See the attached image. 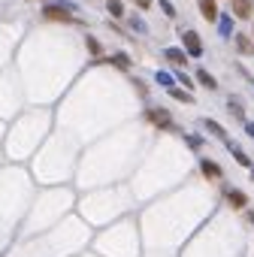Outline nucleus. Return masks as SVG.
I'll return each instance as SVG.
<instances>
[{
    "label": "nucleus",
    "mask_w": 254,
    "mask_h": 257,
    "mask_svg": "<svg viewBox=\"0 0 254 257\" xmlns=\"http://www.w3.org/2000/svg\"><path fill=\"white\" fill-rule=\"evenodd\" d=\"M245 133H248V136H254V121H245Z\"/></svg>",
    "instance_id": "nucleus-24"
},
{
    "label": "nucleus",
    "mask_w": 254,
    "mask_h": 257,
    "mask_svg": "<svg viewBox=\"0 0 254 257\" xmlns=\"http://www.w3.org/2000/svg\"><path fill=\"white\" fill-rule=\"evenodd\" d=\"M178 82H181V85H185V88H188V91H191V88H194V82H191V76H185V73H178Z\"/></svg>",
    "instance_id": "nucleus-22"
},
{
    "label": "nucleus",
    "mask_w": 254,
    "mask_h": 257,
    "mask_svg": "<svg viewBox=\"0 0 254 257\" xmlns=\"http://www.w3.org/2000/svg\"><path fill=\"white\" fill-rule=\"evenodd\" d=\"M85 46H88V52H91V55H97V58L103 55V49H100V43L94 40V36H85Z\"/></svg>",
    "instance_id": "nucleus-17"
},
{
    "label": "nucleus",
    "mask_w": 254,
    "mask_h": 257,
    "mask_svg": "<svg viewBox=\"0 0 254 257\" xmlns=\"http://www.w3.org/2000/svg\"><path fill=\"white\" fill-rule=\"evenodd\" d=\"M73 6L70 3H49V6H43V18H49V21H76L73 18V12H70Z\"/></svg>",
    "instance_id": "nucleus-1"
},
{
    "label": "nucleus",
    "mask_w": 254,
    "mask_h": 257,
    "mask_svg": "<svg viewBox=\"0 0 254 257\" xmlns=\"http://www.w3.org/2000/svg\"><path fill=\"white\" fill-rule=\"evenodd\" d=\"M106 61H109V64H115L118 70H130V67H133V64H130V58H127L124 52H115V55H109Z\"/></svg>",
    "instance_id": "nucleus-12"
},
{
    "label": "nucleus",
    "mask_w": 254,
    "mask_h": 257,
    "mask_svg": "<svg viewBox=\"0 0 254 257\" xmlns=\"http://www.w3.org/2000/svg\"><path fill=\"white\" fill-rule=\"evenodd\" d=\"M224 200H227V206H230L233 212L248 209V194H245V191H239V188H224Z\"/></svg>",
    "instance_id": "nucleus-3"
},
{
    "label": "nucleus",
    "mask_w": 254,
    "mask_h": 257,
    "mask_svg": "<svg viewBox=\"0 0 254 257\" xmlns=\"http://www.w3.org/2000/svg\"><path fill=\"white\" fill-rule=\"evenodd\" d=\"M130 27H133V30H139V33H145V30H149V27H145L139 18H130Z\"/></svg>",
    "instance_id": "nucleus-21"
},
{
    "label": "nucleus",
    "mask_w": 254,
    "mask_h": 257,
    "mask_svg": "<svg viewBox=\"0 0 254 257\" xmlns=\"http://www.w3.org/2000/svg\"><path fill=\"white\" fill-rule=\"evenodd\" d=\"M227 109H230V115H236V118L245 124V112H242V106H239V100H236V97H230V100H227Z\"/></svg>",
    "instance_id": "nucleus-15"
},
{
    "label": "nucleus",
    "mask_w": 254,
    "mask_h": 257,
    "mask_svg": "<svg viewBox=\"0 0 254 257\" xmlns=\"http://www.w3.org/2000/svg\"><path fill=\"white\" fill-rule=\"evenodd\" d=\"M218 24H221V36H230V27H233V15H218Z\"/></svg>",
    "instance_id": "nucleus-16"
},
{
    "label": "nucleus",
    "mask_w": 254,
    "mask_h": 257,
    "mask_svg": "<svg viewBox=\"0 0 254 257\" xmlns=\"http://www.w3.org/2000/svg\"><path fill=\"white\" fill-rule=\"evenodd\" d=\"M197 82H200L203 88H209V91H218V79L212 76L209 70H197Z\"/></svg>",
    "instance_id": "nucleus-9"
},
{
    "label": "nucleus",
    "mask_w": 254,
    "mask_h": 257,
    "mask_svg": "<svg viewBox=\"0 0 254 257\" xmlns=\"http://www.w3.org/2000/svg\"><path fill=\"white\" fill-rule=\"evenodd\" d=\"M133 3H136L139 9H149V6H152V0H133Z\"/></svg>",
    "instance_id": "nucleus-23"
},
{
    "label": "nucleus",
    "mask_w": 254,
    "mask_h": 257,
    "mask_svg": "<svg viewBox=\"0 0 254 257\" xmlns=\"http://www.w3.org/2000/svg\"><path fill=\"white\" fill-rule=\"evenodd\" d=\"M161 9H164V15H167V18H175V6L169 3V0H161Z\"/></svg>",
    "instance_id": "nucleus-18"
},
{
    "label": "nucleus",
    "mask_w": 254,
    "mask_h": 257,
    "mask_svg": "<svg viewBox=\"0 0 254 257\" xmlns=\"http://www.w3.org/2000/svg\"><path fill=\"white\" fill-rule=\"evenodd\" d=\"M181 43H185L188 58H200V55H203V43H200L197 30H181Z\"/></svg>",
    "instance_id": "nucleus-4"
},
{
    "label": "nucleus",
    "mask_w": 254,
    "mask_h": 257,
    "mask_svg": "<svg viewBox=\"0 0 254 257\" xmlns=\"http://www.w3.org/2000/svg\"><path fill=\"white\" fill-rule=\"evenodd\" d=\"M251 178H254V164H251Z\"/></svg>",
    "instance_id": "nucleus-25"
},
{
    "label": "nucleus",
    "mask_w": 254,
    "mask_h": 257,
    "mask_svg": "<svg viewBox=\"0 0 254 257\" xmlns=\"http://www.w3.org/2000/svg\"><path fill=\"white\" fill-rule=\"evenodd\" d=\"M164 58H167L169 64H178V67H185V64H188V52H185V49H167Z\"/></svg>",
    "instance_id": "nucleus-8"
},
{
    "label": "nucleus",
    "mask_w": 254,
    "mask_h": 257,
    "mask_svg": "<svg viewBox=\"0 0 254 257\" xmlns=\"http://www.w3.org/2000/svg\"><path fill=\"white\" fill-rule=\"evenodd\" d=\"M251 12H254V0H230V15L251 18Z\"/></svg>",
    "instance_id": "nucleus-6"
},
{
    "label": "nucleus",
    "mask_w": 254,
    "mask_h": 257,
    "mask_svg": "<svg viewBox=\"0 0 254 257\" xmlns=\"http://www.w3.org/2000/svg\"><path fill=\"white\" fill-rule=\"evenodd\" d=\"M197 6H200V15H203L206 21H218V15H221L215 0H197Z\"/></svg>",
    "instance_id": "nucleus-7"
},
{
    "label": "nucleus",
    "mask_w": 254,
    "mask_h": 257,
    "mask_svg": "<svg viewBox=\"0 0 254 257\" xmlns=\"http://www.w3.org/2000/svg\"><path fill=\"white\" fill-rule=\"evenodd\" d=\"M236 49H239L242 55H254V43H251V36H245V33H236Z\"/></svg>",
    "instance_id": "nucleus-11"
},
{
    "label": "nucleus",
    "mask_w": 254,
    "mask_h": 257,
    "mask_svg": "<svg viewBox=\"0 0 254 257\" xmlns=\"http://www.w3.org/2000/svg\"><path fill=\"white\" fill-rule=\"evenodd\" d=\"M200 124H203V127L212 133V136H218V139H227V130H224L221 124H218V121H212V118H203Z\"/></svg>",
    "instance_id": "nucleus-10"
},
{
    "label": "nucleus",
    "mask_w": 254,
    "mask_h": 257,
    "mask_svg": "<svg viewBox=\"0 0 254 257\" xmlns=\"http://www.w3.org/2000/svg\"><path fill=\"white\" fill-rule=\"evenodd\" d=\"M185 142L191 145V149H200V145H203V139H200V136H185Z\"/></svg>",
    "instance_id": "nucleus-20"
},
{
    "label": "nucleus",
    "mask_w": 254,
    "mask_h": 257,
    "mask_svg": "<svg viewBox=\"0 0 254 257\" xmlns=\"http://www.w3.org/2000/svg\"><path fill=\"white\" fill-rule=\"evenodd\" d=\"M164 88H172V76H169V73H158V76H155Z\"/></svg>",
    "instance_id": "nucleus-19"
},
{
    "label": "nucleus",
    "mask_w": 254,
    "mask_h": 257,
    "mask_svg": "<svg viewBox=\"0 0 254 257\" xmlns=\"http://www.w3.org/2000/svg\"><path fill=\"white\" fill-rule=\"evenodd\" d=\"M145 118H149L158 130H175L172 124V115L167 112V109H145Z\"/></svg>",
    "instance_id": "nucleus-2"
},
{
    "label": "nucleus",
    "mask_w": 254,
    "mask_h": 257,
    "mask_svg": "<svg viewBox=\"0 0 254 257\" xmlns=\"http://www.w3.org/2000/svg\"><path fill=\"white\" fill-rule=\"evenodd\" d=\"M169 97H172V100H181V103H194V94H191V91H181V88H175V85L169 88Z\"/></svg>",
    "instance_id": "nucleus-14"
},
{
    "label": "nucleus",
    "mask_w": 254,
    "mask_h": 257,
    "mask_svg": "<svg viewBox=\"0 0 254 257\" xmlns=\"http://www.w3.org/2000/svg\"><path fill=\"white\" fill-rule=\"evenodd\" d=\"M200 172H203V178H209V181H221V178H224L221 164H215L212 158H200Z\"/></svg>",
    "instance_id": "nucleus-5"
},
{
    "label": "nucleus",
    "mask_w": 254,
    "mask_h": 257,
    "mask_svg": "<svg viewBox=\"0 0 254 257\" xmlns=\"http://www.w3.org/2000/svg\"><path fill=\"white\" fill-rule=\"evenodd\" d=\"M106 9H109V15H112V18H121L124 15V3H121V0H106Z\"/></svg>",
    "instance_id": "nucleus-13"
}]
</instances>
